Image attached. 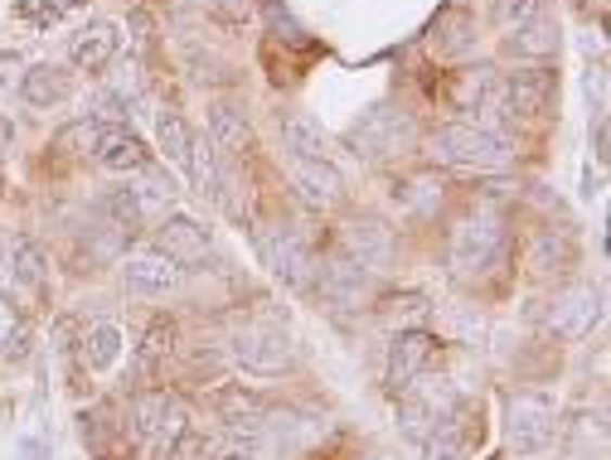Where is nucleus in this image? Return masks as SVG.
<instances>
[{
    "label": "nucleus",
    "instance_id": "1",
    "mask_svg": "<svg viewBox=\"0 0 611 460\" xmlns=\"http://www.w3.org/2000/svg\"><path fill=\"white\" fill-rule=\"evenodd\" d=\"M505 253V218L491 204H475L447 233V267L457 281H481Z\"/></svg>",
    "mask_w": 611,
    "mask_h": 460
},
{
    "label": "nucleus",
    "instance_id": "2",
    "mask_svg": "<svg viewBox=\"0 0 611 460\" xmlns=\"http://www.w3.org/2000/svg\"><path fill=\"white\" fill-rule=\"evenodd\" d=\"M428 161L447 165V170H481L495 175L510 165V141L495 136L491 127H475V122H447L428 136Z\"/></svg>",
    "mask_w": 611,
    "mask_h": 460
},
{
    "label": "nucleus",
    "instance_id": "3",
    "mask_svg": "<svg viewBox=\"0 0 611 460\" xmlns=\"http://www.w3.org/2000/svg\"><path fill=\"white\" fill-rule=\"evenodd\" d=\"M412 141H418V122H412V112L398 107V102H379V107H369L365 117L345 131V145L359 161H389V155L408 151Z\"/></svg>",
    "mask_w": 611,
    "mask_h": 460
},
{
    "label": "nucleus",
    "instance_id": "4",
    "mask_svg": "<svg viewBox=\"0 0 611 460\" xmlns=\"http://www.w3.org/2000/svg\"><path fill=\"white\" fill-rule=\"evenodd\" d=\"M457 407H461L457 383L442 379V373H437V379H428V373H422V379H412L408 388L398 393V426H403V436H408V442L422 446L451 412H457Z\"/></svg>",
    "mask_w": 611,
    "mask_h": 460
},
{
    "label": "nucleus",
    "instance_id": "5",
    "mask_svg": "<svg viewBox=\"0 0 611 460\" xmlns=\"http://www.w3.org/2000/svg\"><path fill=\"white\" fill-rule=\"evenodd\" d=\"M253 247H257V257H263V267L272 271L282 286H292V291H310L316 286V253L302 243V238L292 233V228H282V223H257L253 228Z\"/></svg>",
    "mask_w": 611,
    "mask_h": 460
},
{
    "label": "nucleus",
    "instance_id": "6",
    "mask_svg": "<svg viewBox=\"0 0 611 460\" xmlns=\"http://www.w3.org/2000/svg\"><path fill=\"white\" fill-rule=\"evenodd\" d=\"M184 426H190V412H184V403L175 393L165 388L137 393V403H131V432H137V442L147 451L170 456V446L184 436Z\"/></svg>",
    "mask_w": 611,
    "mask_h": 460
},
{
    "label": "nucleus",
    "instance_id": "7",
    "mask_svg": "<svg viewBox=\"0 0 611 460\" xmlns=\"http://www.w3.org/2000/svg\"><path fill=\"white\" fill-rule=\"evenodd\" d=\"M553 426H558L553 393L524 388V393H514L510 403H505V436H510V446L520 456L548 451V442H553Z\"/></svg>",
    "mask_w": 611,
    "mask_h": 460
},
{
    "label": "nucleus",
    "instance_id": "8",
    "mask_svg": "<svg viewBox=\"0 0 611 460\" xmlns=\"http://www.w3.org/2000/svg\"><path fill=\"white\" fill-rule=\"evenodd\" d=\"M229 359L243 373H257V379H277L296 363V344L287 340V330L277 325H243L229 340Z\"/></svg>",
    "mask_w": 611,
    "mask_h": 460
},
{
    "label": "nucleus",
    "instance_id": "9",
    "mask_svg": "<svg viewBox=\"0 0 611 460\" xmlns=\"http://www.w3.org/2000/svg\"><path fill=\"white\" fill-rule=\"evenodd\" d=\"M505 117H548L558 107V68L548 64H524L510 78H500Z\"/></svg>",
    "mask_w": 611,
    "mask_h": 460
},
{
    "label": "nucleus",
    "instance_id": "10",
    "mask_svg": "<svg viewBox=\"0 0 611 460\" xmlns=\"http://www.w3.org/2000/svg\"><path fill=\"white\" fill-rule=\"evenodd\" d=\"M597 320H602V291L587 286V281H568V286L548 301L544 325H548V334H558V340H587Z\"/></svg>",
    "mask_w": 611,
    "mask_h": 460
},
{
    "label": "nucleus",
    "instance_id": "11",
    "mask_svg": "<svg viewBox=\"0 0 611 460\" xmlns=\"http://www.w3.org/2000/svg\"><path fill=\"white\" fill-rule=\"evenodd\" d=\"M204 407L224 422V432H263L267 412H272V397L253 388V383H219L204 397Z\"/></svg>",
    "mask_w": 611,
    "mask_h": 460
},
{
    "label": "nucleus",
    "instance_id": "12",
    "mask_svg": "<svg viewBox=\"0 0 611 460\" xmlns=\"http://www.w3.org/2000/svg\"><path fill=\"white\" fill-rule=\"evenodd\" d=\"M155 253L170 257L180 271H194V267L209 263L214 238H209V228H204L200 218L170 214V218H161V228H155Z\"/></svg>",
    "mask_w": 611,
    "mask_h": 460
},
{
    "label": "nucleus",
    "instance_id": "13",
    "mask_svg": "<svg viewBox=\"0 0 611 460\" xmlns=\"http://www.w3.org/2000/svg\"><path fill=\"white\" fill-rule=\"evenodd\" d=\"M316 291L335 310H359L374 301L379 281H374V271L365 263H355V257H335V263H326V271H316Z\"/></svg>",
    "mask_w": 611,
    "mask_h": 460
},
{
    "label": "nucleus",
    "instance_id": "14",
    "mask_svg": "<svg viewBox=\"0 0 611 460\" xmlns=\"http://www.w3.org/2000/svg\"><path fill=\"white\" fill-rule=\"evenodd\" d=\"M447 102L457 112H475V117H495L505 112L500 98V73L491 64H466L457 73H447Z\"/></svg>",
    "mask_w": 611,
    "mask_h": 460
},
{
    "label": "nucleus",
    "instance_id": "15",
    "mask_svg": "<svg viewBox=\"0 0 611 460\" xmlns=\"http://www.w3.org/2000/svg\"><path fill=\"white\" fill-rule=\"evenodd\" d=\"M122 286H127L131 296L161 301V296H175V291L184 286V271L151 247V253H131L127 263H122Z\"/></svg>",
    "mask_w": 611,
    "mask_h": 460
},
{
    "label": "nucleus",
    "instance_id": "16",
    "mask_svg": "<svg viewBox=\"0 0 611 460\" xmlns=\"http://www.w3.org/2000/svg\"><path fill=\"white\" fill-rule=\"evenodd\" d=\"M437 354V334L428 330H398L393 334V349H389V388L403 393L412 379H422Z\"/></svg>",
    "mask_w": 611,
    "mask_h": 460
},
{
    "label": "nucleus",
    "instance_id": "17",
    "mask_svg": "<svg viewBox=\"0 0 611 460\" xmlns=\"http://www.w3.org/2000/svg\"><path fill=\"white\" fill-rule=\"evenodd\" d=\"M20 92H25L29 107L54 112L78 92V78H74V68H64V64H35V68L20 73Z\"/></svg>",
    "mask_w": 611,
    "mask_h": 460
},
{
    "label": "nucleus",
    "instance_id": "18",
    "mask_svg": "<svg viewBox=\"0 0 611 460\" xmlns=\"http://www.w3.org/2000/svg\"><path fill=\"white\" fill-rule=\"evenodd\" d=\"M287 175H292V184L302 190L310 208H330L345 199V175L330 161H292V155H287Z\"/></svg>",
    "mask_w": 611,
    "mask_h": 460
},
{
    "label": "nucleus",
    "instance_id": "19",
    "mask_svg": "<svg viewBox=\"0 0 611 460\" xmlns=\"http://www.w3.org/2000/svg\"><path fill=\"white\" fill-rule=\"evenodd\" d=\"M577 267V243L568 228H538L534 243H530V277L538 281H553L568 277Z\"/></svg>",
    "mask_w": 611,
    "mask_h": 460
},
{
    "label": "nucleus",
    "instance_id": "20",
    "mask_svg": "<svg viewBox=\"0 0 611 460\" xmlns=\"http://www.w3.org/2000/svg\"><path fill=\"white\" fill-rule=\"evenodd\" d=\"M117 49H122L117 25H107V20H92L88 29H78V35L68 39V64H74L78 73H102V68H112Z\"/></svg>",
    "mask_w": 611,
    "mask_h": 460
},
{
    "label": "nucleus",
    "instance_id": "21",
    "mask_svg": "<svg viewBox=\"0 0 611 460\" xmlns=\"http://www.w3.org/2000/svg\"><path fill=\"white\" fill-rule=\"evenodd\" d=\"M92 161H98L102 170H112V175H147L151 170L147 141H141V136H131L127 127H107V131H102V145H98V155H92Z\"/></svg>",
    "mask_w": 611,
    "mask_h": 460
},
{
    "label": "nucleus",
    "instance_id": "22",
    "mask_svg": "<svg viewBox=\"0 0 611 460\" xmlns=\"http://www.w3.org/2000/svg\"><path fill=\"white\" fill-rule=\"evenodd\" d=\"M209 145L219 155H243L253 145V127H247V107L238 98H219L209 107Z\"/></svg>",
    "mask_w": 611,
    "mask_h": 460
},
{
    "label": "nucleus",
    "instance_id": "23",
    "mask_svg": "<svg viewBox=\"0 0 611 460\" xmlns=\"http://www.w3.org/2000/svg\"><path fill=\"white\" fill-rule=\"evenodd\" d=\"M558 44H563V29H558L553 15H534L530 25H520L510 35V54L524 59V64H548V59H558Z\"/></svg>",
    "mask_w": 611,
    "mask_h": 460
},
{
    "label": "nucleus",
    "instance_id": "24",
    "mask_svg": "<svg viewBox=\"0 0 611 460\" xmlns=\"http://www.w3.org/2000/svg\"><path fill=\"white\" fill-rule=\"evenodd\" d=\"M277 136H282L292 161H326V131L310 112H282L277 117Z\"/></svg>",
    "mask_w": 611,
    "mask_h": 460
},
{
    "label": "nucleus",
    "instance_id": "25",
    "mask_svg": "<svg viewBox=\"0 0 611 460\" xmlns=\"http://www.w3.org/2000/svg\"><path fill=\"white\" fill-rule=\"evenodd\" d=\"M345 247H349L355 263H365L369 271H374L393 257V228H383L379 218H355V223L345 228Z\"/></svg>",
    "mask_w": 611,
    "mask_h": 460
},
{
    "label": "nucleus",
    "instance_id": "26",
    "mask_svg": "<svg viewBox=\"0 0 611 460\" xmlns=\"http://www.w3.org/2000/svg\"><path fill=\"white\" fill-rule=\"evenodd\" d=\"M475 49V15L471 10H447V15H437V25H432V54L437 59H461Z\"/></svg>",
    "mask_w": 611,
    "mask_h": 460
},
{
    "label": "nucleus",
    "instance_id": "27",
    "mask_svg": "<svg viewBox=\"0 0 611 460\" xmlns=\"http://www.w3.org/2000/svg\"><path fill=\"white\" fill-rule=\"evenodd\" d=\"M389 199L403 208V214H412V218H428V214H437V204H442V180L437 175H398L393 180V190Z\"/></svg>",
    "mask_w": 611,
    "mask_h": 460
},
{
    "label": "nucleus",
    "instance_id": "28",
    "mask_svg": "<svg viewBox=\"0 0 611 460\" xmlns=\"http://www.w3.org/2000/svg\"><path fill=\"white\" fill-rule=\"evenodd\" d=\"M122 344H127V340H122V325H117V320H98V325H88V330H82V369H88V373H107L112 369V363H117L122 359Z\"/></svg>",
    "mask_w": 611,
    "mask_h": 460
},
{
    "label": "nucleus",
    "instance_id": "29",
    "mask_svg": "<svg viewBox=\"0 0 611 460\" xmlns=\"http://www.w3.org/2000/svg\"><path fill=\"white\" fill-rule=\"evenodd\" d=\"M10 277H15L20 286L29 291V296H39V291L49 286L44 247H39L35 238H15V243H10Z\"/></svg>",
    "mask_w": 611,
    "mask_h": 460
},
{
    "label": "nucleus",
    "instance_id": "30",
    "mask_svg": "<svg viewBox=\"0 0 611 460\" xmlns=\"http://www.w3.org/2000/svg\"><path fill=\"white\" fill-rule=\"evenodd\" d=\"M471 422H466V412L457 407V412L447 417V422L437 426V432L428 436V442H422V456L428 460H466V451H471Z\"/></svg>",
    "mask_w": 611,
    "mask_h": 460
},
{
    "label": "nucleus",
    "instance_id": "31",
    "mask_svg": "<svg viewBox=\"0 0 611 460\" xmlns=\"http://www.w3.org/2000/svg\"><path fill=\"white\" fill-rule=\"evenodd\" d=\"M155 145H161V155H165L170 165H184V161H190L194 131H190V122H184L175 107H165L161 117H155Z\"/></svg>",
    "mask_w": 611,
    "mask_h": 460
},
{
    "label": "nucleus",
    "instance_id": "32",
    "mask_svg": "<svg viewBox=\"0 0 611 460\" xmlns=\"http://www.w3.org/2000/svg\"><path fill=\"white\" fill-rule=\"evenodd\" d=\"M170 354H175V330H170V325H151L147 340H141V349H137V373H141V383L161 379L165 363H170Z\"/></svg>",
    "mask_w": 611,
    "mask_h": 460
},
{
    "label": "nucleus",
    "instance_id": "33",
    "mask_svg": "<svg viewBox=\"0 0 611 460\" xmlns=\"http://www.w3.org/2000/svg\"><path fill=\"white\" fill-rule=\"evenodd\" d=\"M184 170H190V180H194V194L214 199V190H219V151H214L209 141H194L190 145V161H184Z\"/></svg>",
    "mask_w": 611,
    "mask_h": 460
},
{
    "label": "nucleus",
    "instance_id": "34",
    "mask_svg": "<svg viewBox=\"0 0 611 460\" xmlns=\"http://www.w3.org/2000/svg\"><path fill=\"white\" fill-rule=\"evenodd\" d=\"M102 122H92V117H78L74 127H64L59 131V151H68V155H98V145H102Z\"/></svg>",
    "mask_w": 611,
    "mask_h": 460
},
{
    "label": "nucleus",
    "instance_id": "35",
    "mask_svg": "<svg viewBox=\"0 0 611 460\" xmlns=\"http://www.w3.org/2000/svg\"><path fill=\"white\" fill-rule=\"evenodd\" d=\"M267 29H272V39L277 44H287V49H310V39H306V29L292 20V10L282 5V0H267Z\"/></svg>",
    "mask_w": 611,
    "mask_h": 460
},
{
    "label": "nucleus",
    "instance_id": "36",
    "mask_svg": "<svg viewBox=\"0 0 611 460\" xmlns=\"http://www.w3.org/2000/svg\"><path fill=\"white\" fill-rule=\"evenodd\" d=\"M0 354H10V359H20L25 354V325H20V306L0 291Z\"/></svg>",
    "mask_w": 611,
    "mask_h": 460
},
{
    "label": "nucleus",
    "instance_id": "37",
    "mask_svg": "<svg viewBox=\"0 0 611 460\" xmlns=\"http://www.w3.org/2000/svg\"><path fill=\"white\" fill-rule=\"evenodd\" d=\"M422 316H428V296H418V291H403V296H393L389 310H383V320H389V325H398V330H418L412 320H422Z\"/></svg>",
    "mask_w": 611,
    "mask_h": 460
},
{
    "label": "nucleus",
    "instance_id": "38",
    "mask_svg": "<svg viewBox=\"0 0 611 460\" xmlns=\"http://www.w3.org/2000/svg\"><path fill=\"white\" fill-rule=\"evenodd\" d=\"M534 15H544V0H495V25L500 29H520V25H530Z\"/></svg>",
    "mask_w": 611,
    "mask_h": 460
},
{
    "label": "nucleus",
    "instance_id": "39",
    "mask_svg": "<svg viewBox=\"0 0 611 460\" xmlns=\"http://www.w3.org/2000/svg\"><path fill=\"white\" fill-rule=\"evenodd\" d=\"M127 29H131V44H137V54H151V49H155V15H151V10H131V15H127Z\"/></svg>",
    "mask_w": 611,
    "mask_h": 460
},
{
    "label": "nucleus",
    "instance_id": "40",
    "mask_svg": "<svg viewBox=\"0 0 611 460\" xmlns=\"http://www.w3.org/2000/svg\"><path fill=\"white\" fill-rule=\"evenodd\" d=\"M607 145H611V131H607V112H597L593 117V155H597V165H607Z\"/></svg>",
    "mask_w": 611,
    "mask_h": 460
},
{
    "label": "nucleus",
    "instance_id": "41",
    "mask_svg": "<svg viewBox=\"0 0 611 460\" xmlns=\"http://www.w3.org/2000/svg\"><path fill=\"white\" fill-rule=\"evenodd\" d=\"M219 15L224 20H247L253 15V0H219Z\"/></svg>",
    "mask_w": 611,
    "mask_h": 460
},
{
    "label": "nucleus",
    "instance_id": "42",
    "mask_svg": "<svg viewBox=\"0 0 611 460\" xmlns=\"http://www.w3.org/2000/svg\"><path fill=\"white\" fill-rule=\"evenodd\" d=\"M597 194H602V165H597V170L587 165L583 170V199H597Z\"/></svg>",
    "mask_w": 611,
    "mask_h": 460
},
{
    "label": "nucleus",
    "instance_id": "43",
    "mask_svg": "<svg viewBox=\"0 0 611 460\" xmlns=\"http://www.w3.org/2000/svg\"><path fill=\"white\" fill-rule=\"evenodd\" d=\"M10 145H15V127H10V117H5V112H0V155H5Z\"/></svg>",
    "mask_w": 611,
    "mask_h": 460
},
{
    "label": "nucleus",
    "instance_id": "44",
    "mask_svg": "<svg viewBox=\"0 0 611 460\" xmlns=\"http://www.w3.org/2000/svg\"><path fill=\"white\" fill-rule=\"evenodd\" d=\"M20 451H25L29 460H44V456H49V451H44V446H39V442H25V446H20Z\"/></svg>",
    "mask_w": 611,
    "mask_h": 460
},
{
    "label": "nucleus",
    "instance_id": "45",
    "mask_svg": "<svg viewBox=\"0 0 611 460\" xmlns=\"http://www.w3.org/2000/svg\"><path fill=\"white\" fill-rule=\"evenodd\" d=\"M365 460H379V456H365Z\"/></svg>",
    "mask_w": 611,
    "mask_h": 460
}]
</instances>
